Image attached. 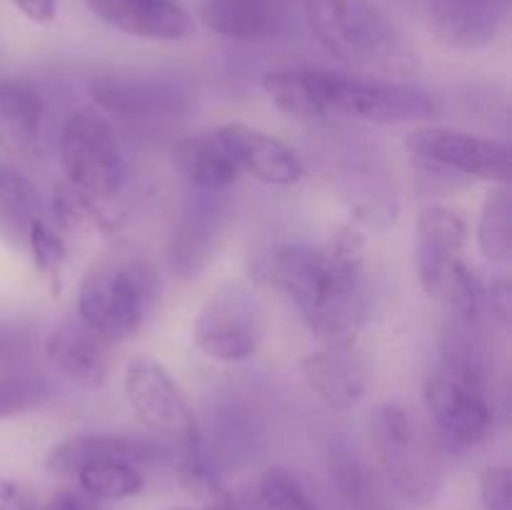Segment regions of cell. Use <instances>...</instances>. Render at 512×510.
Wrapping results in <instances>:
<instances>
[{
  "label": "cell",
  "mask_w": 512,
  "mask_h": 510,
  "mask_svg": "<svg viewBox=\"0 0 512 510\" xmlns=\"http://www.w3.org/2000/svg\"><path fill=\"white\" fill-rule=\"evenodd\" d=\"M255 3H273V5H285V0H255Z\"/></svg>",
  "instance_id": "8d00e7d4"
},
{
  "label": "cell",
  "mask_w": 512,
  "mask_h": 510,
  "mask_svg": "<svg viewBox=\"0 0 512 510\" xmlns=\"http://www.w3.org/2000/svg\"><path fill=\"white\" fill-rule=\"evenodd\" d=\"M75 480H78V490H83L95 503L128 500L145 490V475L140 465L118 458L90 460L80 465Z\"/></svg>",
  "instance_id": "603a6c76"
},
{
  "label": "cell",
  "mask_w": 512,
  "mask_h": 510,
  "mask_svg": "<svg viewBox=\"0 0 512 510\" xmlns=\"http://www.w3.org/2000/svg\"><path fill=\"white\" fill-rule=\"evenodd\" d=\"M0 510H43L33 495L15 480H0Z\"/></svg>",
  "instance_id": "d6a6232c"
},
{
  "label": "cell",
  "mask_w": 512,
  "mask_h": 510,
  "mask_svg": "<svg viewBox=\"0 0 512 510\" xmlns=\"http://www.w3.org/2000/svg\"><path fill=\"white\" fill-rule=\"evenodd\" d=\"M38 350V330L23 320H0V373L28 368Z\"/></svg>",
  "instance_id": "f546056e"
},
{
  "label": "cell",
  "mask_w": 512,
  "mask_h": 510,
  "mask_svg": "<svg viewBox=\"0 0 512 510\" xmlns=\"http://www.w3.org/2000/svg\"><path fill=\"white\" fill-rule=\"evenodd\" d=\"M468 243V223L458 210L430 203L415 218V270L418 283L430 300L438 303L450 275L458 270Z\"/></svg>",
  "instance_id": "5bb4252c"
},
{
  "label": "cell",
  "mask_w": 512,
  "mask_h": 510,
  "mask_svg": "<svg viewBox=\"0 0 512 510\" xmlns=\"http://www.w3.org/2000/svg\"><path fill=\"white\" fill-rule=\"evenodd\" d=\"M478 250L490 265L505 268L512 260V193L510 185H493L480 208Z\"/></svg>",
  "instance_id": "cb8c5ba5"
},
{
  "label": "cell",
  "mask_w": 512,
  "mask_h": 510,
  "mask_svg": "<svg viewBox=\"0 0 512 510\" xmlns=\"http://www.w3.org/2000/svg\"><path fill=\"white\" fill-rule=\"evenodd\" d=\"M43 353L55 373L80 390H100L113 370V343L90 330L78 315L60 320L43 340Z\"/></svg>",
  "instance_id": "2e32d148"
},
{
  "label": "cell",
  "mask_w": 512,
  "mask_h": 510,
  "mask_svg": "<svg viewBox=\"0 0 512 510\" xmlns=\"http://www.w3.org/2000/svg\"><path fill=\"white\" fill-rule=\"evenodd\" d=\"M425 413L448 450H473L495 425L490 363L480 325L450 320L423 388Z\"/></svg>",
  "instance_id": "3957f363"
},
{
  "label": "cell",
  "mask_w": 512,
  "mask_h": 510,
  "mask_svg": "<svg viewBox=\"0 0 512 510\" xmlns=\"http://www.w3.org/2000/svg\"><path fill=\"white\" fill-rule=\"evenodd\" d=\"M173 165L190 193H230L240 180V170L210 133L185 135L173 148Z\"/></svg>",
  "instance_id": "7402d4cb"
},
{
  "label": "cell",
  "mask_w": 512,
  "mask_h": 510,
  "mask_svg": "<svg viewBox=\"0 0 512 510\" xmlns=\"http://www.w3.org/2000/svg\"><path fill=\"white\" fill-rule=\"evenodd\" d=\"M330 473L338 483L340 495L345 503L355 510H370V503H375V470L365 463L363 455L355 448H350L348 440H330L328 450Z\"/></svg>",
  "instance_id": "d4e9b609"
},
{
  "label": "cell",
  "mask_w": 512,
  "mask_h": 510,
  "mask_svg": "<svg viewBox=\"0 0 512 510\" xmlns=\"http://www.w3.org/2000/svg\"><path fill=\"white\" fill-rule=\"evenodd\" d=\"M50 400V383L28 368L0 373V420L18 418L43 408Z\"/></svg>",
  "instance_id": "83f0119b"
},
{
  "label": "cell",
  "mask_w": 512,
  "mask_h": 510,
  "mask_svg": "<svg viewBox=\"0 0 512 510\" xmlns=\"http://www.w3.org/2000/svg\"><path fill=\"white\" fill-rule=\"evenodd\" d=\"M58 160L65 183L93 200H110L128 180V160L115 123L95 105L78 108L58 133Z\"/></svg>",
  "instance_id": "8992f818"
},
{
  "label": "cell",
  "mask_w": 512,
  "mask_h": 510,
  "mask_svg": "<svg viewBox=\"0 0 512 510\" xmlns=\"http://www.w3.org/2000/svg\"><path fill=\"white\" fill-rule=\"evenodd\" d=\"M158 275L145 260L110 258L90 265L78 283L75 315L110 343L130 338L150 318Z\"/></svg>",
  "instance_id": "5b68a950"
},
{
  "label": "cell",
  "mask_w": 512,
  "mask_h": 510,
  "mask_svg": "<svg viewBox=\"0 0 512 510\" xmlns=\"http://www.w3.org/2000/svg\"><path fill=\"white\" fill-rule=\"evenodd\" d=\"M485 318L500 328H508L512 318V288L508 275H498L485 283Z\"/></svg>",
  "instance_id": "1f68e13d"
},
{
  "label": "cell",
  "mask_w": 512,
  "mask_h": 510,
  "mask_svg": "<svg viewBox=\"0 0 512 510\" xmlns=\"http://www.w3.org/2000/svg\"><path fill=\"white\" fill-rule=\"evenodd\" d=\"M160 510H203V508H188V505H165Z\"/></svg>",
  "instance_id": "d590c367"
},
{
  "label": "cell",
  "mask_w": 512,
  "mask_h": 510,
  "mask_svg": "<svg viewBox=\"0 0 512 510\" xmlns=\"http://www.w3.org/2000/svg\"><path fill=\"white\" fill-rule=\"evenodd\" d=\"M43 510H98V503L90 500L83 490L68 488L55 493Z\"/></svg>",
  "instance_id": "836d02e7"
},
{
  "label": "cell",
  "mask_w": 512,
  "mask_h": 510,
  "mask_svg": "<svg viewBox=\"0 0 512 510\" xmlns=\"http://www.w3.org/2000/svg\"><path fill=\"white\" fill-rule=\"evenodd\" d=\"M123 393L135 418L175 450L203 440V428L185 390L168 368L150 355H135L128 360Z\"/></svg>",
  "instance_id": "30bf717a"
},
{
  "label": "cell",
  "mask_w": 512,
  "mask_h": 510,
  "mask_svg": "<svg viewBox=\"0 0 512 510\" xmlns=\"http://www.w3.org/2000/svg\"><path fill=\"white\" fill-rule=\"evenodd\" d=\"M255 273L298 308L320 345L353 348L370 320L373 290L363 238L343 228L323 243L293 240L260 255Z\"/></svg>",
  "instance_id": "6da1fadb"
},
{
  "label": "cell",
  "mask_w": 512,
  "mask_h": 510,
  "mask_svg": "<svg viewBox=\"0 0 512 510\" xmlns=\"http://www.w3.org/2000/svg\"><path fill=\"white\" fill-rule=\"evenodd\" d=\"M300 375L310 393L338 413L355 410L368 393V368L353 348L310 350L300 358Z\"/></svg>",
  "instance_id": "ac0fdd59"
},
{
  "label": "cell",
  "mask_w": 512,
  "mask_h": 510,
  "mask_svg": "<svg viewBox=\"0 0 512 510\" xmlns=\"http://www.w3.org/2000/svg\"><path fill=\"white\" fill-rule=\"evenodd\" d=\"M233 223L228 193H190L168 238L165 258L175 278L193 280L218 258Z\"/></svg>",
  "instance_id": "7c38bea8"
},
{
  "label": "cell",
  "mask_w": 512,
  "mask_h": 510,
  "mask_svg": "<svg viewBox=\"0 0 512 510\" xmlns=\"http://www.w3.org/2000/svg\"><path fill=\"white\" fill-rule=\"evenodd\" d=\"M38 213V190L13 165L0 163V230L25 240L30 220Z\"/></svg>",
  "instance_id": "484cf974"
},
{
  "label": "cell",
  "mask_w": 512,
  "mask_h": 510,
  "mask_svg": "<svg viewBox=\"0 0 512 510\" xmlns=\"http://www.w3.org/2000/svg\"><path fill=\"white\" fill-rule=\"evenodd\" d=\"M200 23L215 35L238 43H265L288 28L285 5L255 3V0H205Z\"/></svg>",
  "instance_id": "44dd1931"
},
{
  "label": "cell",
  "mask_w": 512,
  "mask_h": 510,
  "mask_svg": "<svg viewBox=\"0 0 512 510\" xmlns=\"http://www.w3.org/2000/svg\"><path fill=\"white\" fill-rule=\"evenodd\" d=\"M258 498L265 510H318L298 475L280 465L260 475Z\"/></svg>",
  "instance_id": "f1b7e54d"
},
{
  "label": "cell",
  "mask_w": 512,
  "mask_h": 510,
  "mask_svg": "<svg viewBox=\"0 0 512 510\" xmlns=\"http://www.w3.org/2000/svg\"><path fill=\"white\" fill-rule=\"evenodd\" d=\"M265 335V308L243 283H225L203 300L190 328L198 353L215 363H245Z\"/></svg>",
  "instance_id": "9c48e42d"
},
{
  "label": "cell",
  "mask_w": 512,
  "mask_h": 510,
  "mask_svg": "<svg viewBox=\"0 0 512 510\" xmlns=\"http://www.w3.org/2000/svg\"><path fill=\"white\" fill-rule=\"evenodd\" d=\"M373 443L385 480L405 503L415 508L435 503L443 488L440 460L403 403L388 400L375 410Z\"/></svg>",
  "instance_id": "52a82bcc"
},
{
  "label": "cell",
  "mask_w": 512,
  "mask_h": 510,
  "mask_svg": "<svg viewBox=\"0 0 512 510\" xmlns=\"http://www.w3.org/2000/svg\"><path fill=\"white\" fill-rule=\"evenodd\" d=\"M310 33L358 75L408 80L420 58L395 20L373 0H300Z\"/></svg>",
  "instance_id": "277c9868"
},
{
  "label": "cell",
  "mask_w": 512,
  "mask_h": 510,
  "mask_svg": "<svg viewBox=\"0 0 512 510\" xmlns=\"http://www.w3.org/2000/svg\"><path fill=\"white\" fill-rule=\"evenodd\" d=\"M478 490L483 510H512L510 465H488V468L480 473Z\"/></svg>",
  "instance_id": "4dcf8cb0"
},
{
  "label": "cell",
  "mask_w": 512,
  "mask_h": 510,
  "mask_svg": "<svg viewBox=\"0 0 512 510\" xmlns=\"http://www.w3.org/2000/svg\"><path fill=\"white\" fill-rule=\"evenodd\" d=\"M420 5L428 30L450 50L480 53L508 33L512 0H420Z\"/></svg>",
  "instance_id": "4fadbf2b"
},
{
  "label": "cell",
  "mask_w": 512,
  "mask_h": 510,
  "mask_svg": "<svg viewBox=\"0 0 512 510\" xmlns=\"http://www.w3.org/2000/svg\"><path fill=\"white\" fill-rule=\"evenodd\" d=\"M13 3L33 23H50L58 13V0H13Z\"/></svg>",
  "instance_id": "e575fe53"
},
{
  "label": "cell",
  "mask_w": 512,
  "mask_h": 510,
  "mask_svg": "<svg viewBox=\"0 0 512 510\" xmlns=\"http://www.w3.org/2000/svg\"><path fill=\"white\" fill-rule=\"evenodd\" d=\"M48 105L28 78H0V148L18 160H38L45 150Z\"/></svg>",
  "instance_id": "d6986e66"
},
{
  "label": "cell",
  "mask_w": 512,
  "mask_h": 510,
  "mask_svg": "<svg viewBox=\"0 0 512 510\" xmlns=\"http://www.w3.org/2000/svg\"><path fill=\"white\" fill-rule=\"evenodd\" d=\"M260 88L280 113L298 120H360L400 125L430 120L440 103L430 90L408 80L338 73L323 68H278L260 78Z\"/></svg>",
  "instance_id": "7a4b0ae2"
},
{
  "label": "cell",
  "mask_w": 512,
  "mask_h": 510,
  "mask_svg": "<svg viewBox=\"0 0 512 510\" xmlns=\"http://www.w3.org/2000/svg\"><path fill=\"white\" fill-rule=\"evenodd\" d=\"M93 105L110 120L130 125H163L190 110V90L163 75L110 70L90 78Z\"/></svg>",
  "instance_id": "8fae6325"
},
{
  "label": "cell",
  "mask_w": 512,
  "mask_h": 510,
  "mask_svg": "<svg viewBox=\"0 0 512 510\" xmlns=\"http://www.w3.org/2000/svg\"><path fill=\"white\" fill-rule=\"evenodd\" d=\"M403 148L413 165L428 170L435 178L510 185L512 153L503 140L445 125H420L405 135Z\"/></svg>",
  "instance_id": "ba28073f"
},
{
  "label": "cell",
  "mask_w": 512,
  "mask_h": 510,
  "mask_svg": "<svg viewBox=\"0 0 512 510\" xmlns=\"http://www.w3.org/2000/svg\"><path fill=\"white\" fill-rule=\"evenodd\" d=\"M170 448L160 440L135 438V435L123 433H83L70 435L55 443L45 455V470L55 478H75L80 465L90 460L118 458L130 460L135 465H148L165 460Z\"/></svg>",
  "instance_id": "ffe728a7"
},
{
  "label": "cell",
  "mask_w": 512,
  "mask_h": 510,
  "mask_svg": "<svg viewBox=\"0 0 512 510\" xmlns=\"http://www.w3.org/2000/svg\"><path fill=\"white\" fill-rule=\"evenodd\" d=\"M110 28L140 40L180 43L195 33V20L178 0H85Z\"/></svg>",
  "instance_id": "e0dca14e"
},
{
  "label": "cell",
  "mask_w": 512,
  "mask_h": 510,
  "mask_svg": "<svg viewBox=\"0 0 512 510\" xmlns=\"http://www.w3.org/2000/svg\"><path fill=\"white\" fill-rule=\"evenodd\" d=\"M25 245L40 278L50 285L53 293H58L63 285L65 263H68V245H65L63 233L45 215H35L25 230Z\"/></svg>",
  "instance_id": "4316f807"
},
{
  "label": "cell",
  "mask_w": 512,
  "mask_h": 510,
  "mask_svg": "<svg viewBox=\"0 0 512 510\" xmlns=\"http://www.w3.org/2000/svg\"><path fill=\"white\" fill-rule=\"evenodd\" d=\"M213 135L230 155L240 175H250L260 183L278 185V188H288L303 180L305 165L300 155L268 130L235 120L215 128Z\"/></svg>",
  "instance_id": "9a60e30c"
}]
</instances>
